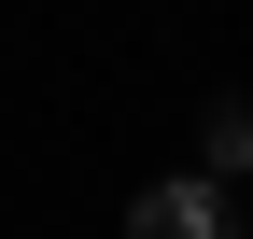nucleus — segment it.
Listing matches in <instances>:
<instances>
[{
  "mask_svg": "<svg viewBox=\"0 0 253 239\" xmlns=\"http://www.w3.org/2000/svg\"><path fill=\"white\" fill-rule=\"evenodd\" d=\"M126 239H239V197L211 183V169H169V183L126 197Z\"/></svg>",
  "mask_w": 253,
  "mask_h": 239,
  "instance_id": "nucleus-1",
  "label": "nucleus"
},
{
  "mask_svg": "<svg viewBox=\"0 0 253 239\" xmlns=\"http://www.w3.org/2000/svg\"><path fill=\"white\" fill-rule=\"evenodd\" d=\"M197 169H211V183L253 169V99H211V113H197Z\"/></svg>",
  "mask_w": 253,
  "mask_h": 239,
  "instance_id": "nucleus-2",
  "label": "nucleus"
}]
</instances>
